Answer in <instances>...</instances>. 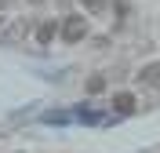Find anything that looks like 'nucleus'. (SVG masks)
Returning a JSON list of instances; mask_svg holds the SVG:
<instances>
[{
	"mask_svg": "<svg viewBox=\"0 0 160 153\" xmlns=\"http://www.w3.org/2000/svg\"><path fill=\"white\" fill-rule=\"evenodd\" d=\"M98 91H106V77H102V73H95V77L88 80V95H98Z\"/></svg>",
	"mask_w": 160,
	"mask_h": 153,
	"instance_id": "423d86ee",
	"label": "nucleus"
},
{
	"mask_svg": "<svg viewBox=\"0 0 160 153\" xmlns=\"http://www.w3.org/2000/svg\"><path fill=\"white\" fill-rule=\"evenodd\" d=\"M113 113H120V117L135 113V95H131V91H117V95H113Z\"/></svg>",
	"mask_w": 160,
	"mask_h": 153,
	"instance_id": "f03ea898",
	"label": "nucleus"
},
{
	"mask_svg": "<svg viewBox=\"0 0 160 153\" xmlns=\"http://www.w3.org/2000/svg\"><path fill=\"white\" fill-rule=\"evenodd\" d=\"M29 4H44V0H29Z\"/></svg>",
	"mask_w": 160,
	"mask_h": 153,
	"instance_id": "6e6552de",
	"label": "nucleus"
},
{
	"mask_svg": "<svg viewBox=\"0 0 160 153\" xmlns=\"http://www.w3.org/2000/svg\"><path fill=\"white\" fill-rule=\"evenodd\" d=\"M37 40L40 44H51V40H55V22H40V26H37Z\"/></svg>",
	"mask_w": 160,
	"mask_h": 153,
	"instance_id": "20e7f679",
	"label": "nucleus"
},
{
	"mask_svg": "<svg viewBox=\"0 0 160 153\" xmlns=\"http://www.w3.org/2000/svg\"><path fill=\"white\" fill-rule=\"evenodd\" d=\"M22 29H26V22H15V26H11V29L4 33V37H0V40H4V44H15V40L22 37Z\"/></svg>",
	"mask_w": 160,
	"mask_h": 153,
	"instance_id": "39448f33",
	"label": "nucleus"
},
{
	"mask_svg": "<svg viewBox=\"0 0 160 153\" xmlns=\"http://www.w3.org/2000/svg\"><path fill=\"white\" fill-rule=\"evenodd\" d=\"M80 4H84L91 15H98V11H106V4H109V0H80Z\"/></svg>",
	"mask_w": 160,
	"mask_h": 153,
	"instance_id": "0eeeda50",
	"label": "nucleus"
},
{
	"mask_svg": "<svg viewBox=\"0 0 160 153\" xmlns=\"http://www.w3.org/2000/svg\"><path fill=\"white\" fill-rule=\"evenodd\" d=\"M88 37V22H84V15H69V18L62 22V40L66 44H80Z\"/></svg>",
	"mask_w": 160,
	"mask_h": 153,
	"instance_id": "f257e3e1",
	"label": "nucleus"
},
{
	"mask_svg": "<svg viewBox=\"0 0 160 153\" xmlns=\"http://www.w3.org/2000/svg\"><path fill=\"white\" fill-rule=\"evenodd\" d=\"M138 80H142V84H149V88H160V62H149V66H142Z\"/></svg>",
	"mask_w": 160,
	"mask_h": 153,
	"instance_id": "7ed1b4c3",
	"label": "nucleus"
}]
</instances>
